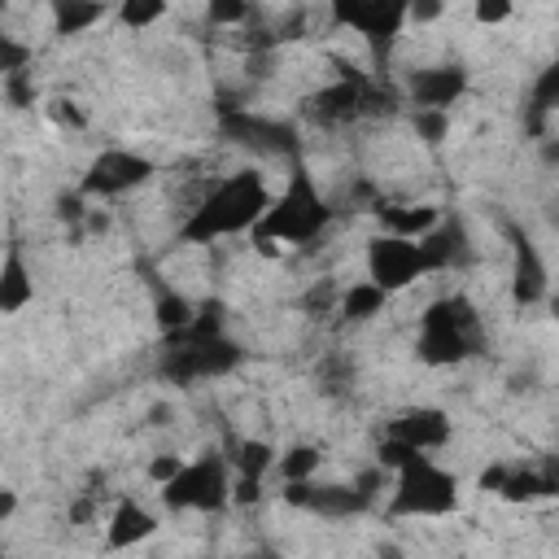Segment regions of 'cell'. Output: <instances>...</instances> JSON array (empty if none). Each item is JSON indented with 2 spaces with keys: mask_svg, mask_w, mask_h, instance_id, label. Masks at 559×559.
I'll use <instances>...</instances> for the list:
<instances>
[{
  "mask_svg": "<svg viewBox=\"0 0 559 559\" xmlns=\"http://www.w3.org/2000/svg\"><path fill=\"white\" fill-rule=\"evenodd\" d=\"M550 271L537 253V240L524 231H511V297L515 306H542L550 297Z\"/></svg>",
  "mask_w": 559,
  "mask_h": 559,
  "instance_id": "10",
  "label": "cell"
},
{
  "mask_svg": "<svg viewBox=\"0 0 559 559\" xmlns=\"http://www.w3.org/2000/svg\"><path fill=\"white\" fill-rule=\"evenodd\" d=\"M376 463L389 472L384 511L393 520H445L459 511V476L441 463V454H415L380 441Z\"/></svg>",
  "mask_w": 559,
  "mask_h": 559,
  "instance_id": "2",
  "label": "cell"
},
{
  "mask_svg": "<svg viewBox=\"0 0 559 559\" xmlns=\"http://www.w3.org/2000/svg\"><path fill=\"white\" fill-rule=\"evenodd\" d=\"M546 310H550V319L559 323V288H550V297H546Z\"/></svg>",
  "mask_w": 559,
  "mask_h": 559,
  "instance_id": "21",
  "label": "cell"
},
{
  "mask_svg": "<svg viewBox=\"0 0 559 559\" xmlns=\"http://www.w3.org/2000/svg\"><path fill=\"white\" fill-rule=\"evenodd\" d=\"M380 441L402 445V450H415V454H441L454 441V419L441 406H406V411H397L384 424V437Z\"/></svg>",
  "mask_w": 559,
  "mask_h": 559,
  "instance_id": "7",
  "label": "cell"
},
{
  "mask_svg": "<svg viewBox=\"0 0 559 559\" xmlns=\"http://www.w3.org/2000/svg\"><path fill=\"white\" fill-rule=\"evenodd\" d=\"M157 528H162V515H157L148 502L122 493V498L105 511V550H114V555H118V550H135V546L148 542Z\"/></svg>",
  "mask_w": 559,
  "mask_h": 559,
  "instance_id": "9",
  "label": "cell"
},
{
  "mask_svg": "<svg viewBox=\"0 0 559 559\" xmlns=\"http://www.w3.org/2000/svg\"><path fill=\"white\" fill-rule=\"evenodd\" d=\"M332 201L319 192L314 175L293 162L288 175L280 179L275 197H271V210L266 218L258 223V231L249 236V245L262 253V258H284L288 249H306L314 240H323V231L332 227Z\"/></svg>",
  "mask_w": 559,
  "mask_h": 559,
  "instance_id": "3",
  "label": "cell"
},
{
  "mask_svg": "<svg viewBox=\"0 0 559 559\" xmlns=\"http://www.w3.org/2000/svg\"><path fill=\"white\" fill-rule=\"evenodd\" d=\"M393 297L384 293V288H376L367 275L362 280H354L349 288H341V301H336V314L345 319V323H371L376 314H384V306H389Z\"/></svg>",
  "mask_w": 559,
  "mask_h": 559,
  "instance_id": "13",
  "label": "cell"
},
{
  "mask_svg": "<svg viewBox=\"0 0 559 559\" xmlns=\"http://www.w3.org/2000/svg\"><path fill=\"white\" fill-rule=\"evenodd\" d=\"M31 301H35V280H31V266L22 258V245L13 240L4 249V262H0V310L22 314Z\"/></svg>",
  "mask_w": 559,
  "mask_h": 559,
  "instance_id": "12",
  "label": "cell"
},
{
  "mask_svg": "<svg viewBox=\"0 0 559 559\" xmlns=\"http://www.w3.org/2000/svg\"><path fill=\"white\" fill-rule=\"evenodd\" d=\"M114 17H118L122 26H131V31H148L153 22L170 17V9H166V4H118Z\"/></svg>",
  "mask_w": 559,
  "mask_h": 559,
  "instance_id": "17",
  "label": "cell"
},
{
  "mask_svg": "<svg viewBox=\"0 0 559 559\" xmlns=\"http://www.w3.org/2000/svg\"><path fill=\"white\" fill-rule=\"evenodd\" d=\"M511 17H515V4H502V0H493V4H476V9H472V22L485 26V31H489V26H507Z\"/></svg>",
  "mask_w": 559,
  "mask_h": 559,
  "instance_id": "20",
  "label": "cell"
},
{
  "mask_svg": "<svg viewBox=\"0 0 559 559\" xmlns=\"http://www.w3.org/2000/svg\"><path fill=\"white\" fill-rule=\"evenodd\" d=\"M319 467H323V450H319V445H310V441H293L288 450H280V454H275V480H280V489L314 480V476H319Z\"/></svg>",
  "mask_w": 559,
  "mask_h": 559,
  "instance_id": "14",
  "label": "cell"
},
{
  "mask_svg": "<svg viewBox=\"0 0 559 559\" xmlns=\"http://www.w3.org/2000/svg\"><path fill=\"white\" fill-rule=\"evenodd\" d=\"M371 214L384 236H402V240H428L445 223V210L432 201H376Z\"/></svg>",
  "mask_w": 559,
  "mask_h": 559,
  "instance_id": "11",
  "label": "cell"
},
{
  "mask_svg": "<svg viewBox=\"0 0 559 559\" xmlns=\"http://www.w3.org/2000/svg\"><path fill=\"white\" fill-rule=\"evenodd\" d=\"M183 463H188V459H183V454H175V450L153 454V459H148V467H144V472H148V485H153V489H166V485L183 472Z\"/></svg>",
  "mask_w": 559,
  "mask_h": 559,
  "instance_id": "18",
  "label": "cell"
},
{
  "mask_svg": "<svg viewBox=\"0 0 559 559\" xmlns=\"http://www.w3.org/2000/svg\"><path fill=\"white\" fill-rule=\"evenodd\" d=\"M231 489H236L231 459L223 450H201L197 459L183 463V472L166 489H157V498L175 515H218L231 502Z\"/></svg>",
  "mask_w": 559,
  "mask_h": 559,
  "instance_id": "5",
  "label": "cell"
},
{
  "mask_svg": "<svg viewBox=\"0 0 559 559\" xmlns=\"http://www.w3.org/2000/svg\"><path fill=\"white\" fill-rule=\"evenodd\" d=\"M48 17H52V35H87L96 22H109L114 9H105V4H52Z\"/></svg>",
  "mask_w": 559,
  "mask_h": 559,
  "instance_id": "15",
  "label": "cell"
},
{
  "mask_svg": "<svg viewBox=\"0 0 559 559\" xmlns=\"http://www.w3.org/2000/svg\"><path fill=\"white\" fill-rule=\"evenodd\" d=\"M467 92V70L463 66H415L406 74V105L415 109H432V114H450L454 100Z\"/></svg>",
  "mask_w": 559,
  "mask_h": 559,
  "instance_id": "8",
  "label": "cell"
},
{
  "mask_svg": "<svg viewBox=\"0 0 559 559\" xmlns=\"http://www.w3.org/2000/svg\"><path fill=\"white\" fill-rule=\"evenodd\" d=\"M533 105H537V109H559V57L537 74V83H533Z\"/></svg>",
  "mask_w": 559,
  "mask_h": 559,
  "instance_id": "19",
  "label": "cell"
},
{
  "mask_svg": "<svg viewBox=\"0 0 559 559\" xmlns=\"http://www.w3.org/2000/svg\"><path fill=\"white\" fill-rule=\"evenodd\" d=\"M44 114H48V122L57 127V131H87V109L79 105V100H66V96H48V105H44Z\"/></svg>",
  "mask_w": 559,
  "mask_h": 559,
  "instance_id": "16",
  "label": "cell"
},
{
  "mask_svg": "<svg viewBox=\"0 0 559 559\" xmlns=\"http://www.w3.org/2000/svg\"><path fill=\"white\" fill-rule=\"evenodd\" d=\"M271 179L262 166H236L218 179H210L192 205L183 210L179 227H175V245H188V249H210V245H223V240H236V236H253L258 223L266 218L271 210Z\"/></svg>",
  "mask_w": 559,
  "mask_h": 559,
  "instance_id": "1",
  "label": "cell"
},
{
  "mask_svg": "<svg viewBox=\"0 0 559 559\" xmlns=\"http://www.w3.org/2000/svg\"><path fill=\"white\" fill-rule=\"evenodd\" d=\"M153 157H144L140 148H127V144H109L100 148L83 179H79V197H92V201H122L131 192H140L148 179H153Z\"/></svg>",
  "mask_w": 559,
  "mask_h": 559,
  "instance_id": "6",
  "label": "cell"
},
{
  "mask_svg": "<svg viewBox=\"0 0 559 559\" xmlns=\"http://www.w3.org/2000/svg\"><path fill=\"white\" fill-rule=\"evenodd\" d=\"M485 349V319L467 293H441L419 310L415 354L424 367H463Z\"/></svg>",
  "mask_w": 559,
  "mask_h": 559,
  "instance_id": "4",
  "label": "cell"
}]
</instances>
